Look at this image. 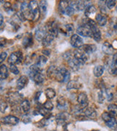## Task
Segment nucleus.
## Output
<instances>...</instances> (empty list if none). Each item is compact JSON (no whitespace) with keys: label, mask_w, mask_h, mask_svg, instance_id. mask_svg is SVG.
Instances as JSON below:
<instances>
[{"label":"nucleus","mask_w":117,"mask_h":131,"mask_svg":"<svg viewBox=\"0 0 117 131\" xmlns=\"http://www.w3.org/2000/svg\"><path fill=\"white\" fill-rule=\"evenodd\" d=\"M116 93H117V90H116Z\"/></svg>","instance_id":"nucleus-56"},{"label":"nucleus","mask_w":117,"mask_h":131,"mask_svg":"<svg viewBox=\"0 0 117 131\" xmlns=\"http://www.w3.org/2000/svg\"><path fill=\"white\" fill-rule=\"evenodd\" d=\"M69 118V115L65 112L59 113L56 115V121L58 125H65Z\"/></svg>","instance_id":"nucleus-19"},{"label":"nucleus","mask_w":117,"mask_h":131,"mask_svg":"<svg viewBox=\"0 0 117 131\" xmlns=\"http://www.w3.org/2000/svg\"><path fill=\"white\" fill-rule=\"evenodd\" d=\"M3 24H4V17H3L2 14L0 13V29L2 27Z\"/></svg>","instance_id":"nucleus-51"},{"label":"nucleus","mask_w":117,"mask_h":131,"mask_svg":"<svg viewBox=\"0 0 117 131\" xmlns=\"http://www.w3.org/2000/svg\"><path fill=\"white\" fill-rule=\"evenodd\" d=\"M108 113L111 114L113 117H117V105L113 103L108 105Z\"/></svg>","instance_id":"nucleus-34"},{"label":"nucleus","mask_w":117,"mask_h":131,"mask_svg":"<svg viewBox=\"0 0 117 131\" xmlns=\"http://www.w3.org/2000/svg\"><path fill=\"white\" fill-rule=\"evenodd\" d=\"M108 71L111 74L117 76V52L113 56L112 62L108 66Z\"/></svg>","instance_id":"nucleus-15"},{"label":"nucleus","mask_w":117,"mask_h":131,"mask_svg":"<svg viewBox=\"0 0 117 131\" xmlns=\"http://www.w3.org/2000/svg\"><path fill=\"white\" fill-rule=\"evenodd\" d=\"M46 95L48 99H53L56 96V92L53 88H47L46 90Z\"/></svg>","instance_id":"nucleus-38"},{"label":"nucleus","mask_w":117,"mask_h":131,"mask_svg":"<svg viewBox=\"0 0 117 131\" xmlns=\"http://www.w3.org/2000/svg\"><path fill=\"white\" fill-rule=\"evenodd\" d=\"M73 57L82 66L88 60V55L85 52L83 51L80 48H78V50H75L73 52Z\"/></svg>","instance_id":"nucleus-8"},{"label":"nucleus","mask_w":117,"mask_h":131,"mask_svg":"<svg viewBox=\"0 0 117 131\" xmlns=\"http://www.w3.org/2000/svg\"><path fill=\"white\" fill-rule=\"evenodd\" d=\"M31 118L29 117L28 115H25L23 117V122L25 123V124H27V123H29L31 122Z\"/></svg>","instance_id":"nucleus-49"},{"label":"nucleus","mask_w":117,"mask_h":131,"mask_svg":"<svg viewBox=\"0 0 117 131\" xmlns=\"http://www.w3.org/2000/svg\"><path fill=\"white\" fill-rule=\"evenodd\" d=\"M29 77L36 84H42V82H44V80H45V77L42 74V71L35 73L34 74H29Z\"/></svg>","instance_id":"nucleus-18"},{"label":"nucleus","mask_w":117,"mask_h":131,"mask_svg":"<svg viewBox=\"0 0 117 131\" xmlns=\"http://www.w3.org/2000/svg\"><path fill=\"white\" fill-rule=\"evenodd\" d=\"M110 28L113 32L117 34V18H112L110 20Z\"/></svg>","instance_id":"nucleus-37"},{"label":"nucleus","mask_w":117,"mask_h":131,"mask_svg":"<svg viewBox=\"0 0 117 131\" xmlns=\"http://www.w3.org/2000/svg\"><path fill=\"white\" fill-rule=\"evenodd\" d=\"M21 108L23 112H28L30 109V103L27 99H24L21 103Z\"/></svg>","instance_id":"nucleus-31"},{"label":"nucleus","mask_w":117,"mask_h":131,"mask_svg":"<svg viewBox=\"0 0 117 131\" xmlns=\"http://www.w3.org/2000/svg\"><path fill=\"white\" fill-rule=\"evenodd\" d=\"M42 54L44 56H49L51 54V50H48V49H46V50H42Z\"/></svg>","instance_id":"nucleus-52"},{"label":"nucleus","mask_w":117,"mask_h":131,"mask_svg":"<svg viewBox=\"0 0 117 131\" xmlns=\"http://www.w3.org/2000/svg\"><path fill=\"white\" fill-rule=\"evenodd\" d=\"M58 68L59 67H57L56 66H51L48 69V70H47V74H48L49 78H51V79H55L56 73L58 71Z\"/></svg>","instance_id":"nucleus-24"},{"label":"nucleus","mask_w":117,"mask_h":131,"mask_svg":"<svg viewBox=\"0 0 117 131\" xmlns=\"http://www.w3.org/2000/svg\"><path fill=\"white\" fill-rule=\"evenodd\" d=\"M67 124H65V125H63V131H68L67 130Z\"/></svg>","instance_id":"nucleus-53"},{"label":"nucleus","mask_w":117,"mask_h":131,"mask_svg":"<svg viewBox=\"0 0 117 131\" xmlns=\"http://www.w3.org/2000/svg\"><path fill=\"white\" fill-rule=\"evenodd\" d=\"M23 54L21 51H15L13 52V53H11L8 57L7 62L10 65H15V64H19L21 63L23 61Z\"/></svg>","instance_id":"nucleus-6"},{"label":"nucleus","mask_w":117,"mask_h":131,"mask_svg":"<svg viewBox=\"0 0 117 131\" xmlns=\"http://www.w3.org/2000/svg\"><path fill=\"white\" fill-rule=\"evenodd\" d=\"M47 61H48V58L45 56H40L38 58L37 62H36L35 64L38 66V67H40L41 69L42 66H44L46 64Z\"/></svg>","instance_id":"nucleus-33"},{"label":"nucleus","mask_w":117,"mask_h":131,"mask_svg":"<svg viewBox=\"0 0 117 131\" xmlns=\"http://www.w3.org/2000/svg\"><path fill=\"white\" fill-rule=\"evenodd\" d=\"M83 87V84L80 82L75 81V80H72L67 82V90H79Z\"/></svg>","instance_id":"nucleus-20"},{"label":"nucleus","mask_w":117,"mask_h":131,"mask_svg":"<svg viewBox=\"0 0 117 131\" xmlns=\"http://www.w3.org/2000/svg\"><path fill=\"white\" fill-rule=\"evenodd\" d=\"M48 30L46 26H40L35 30V38L38 41H42L47 34Z\"/></svg>","instance_id":"nucleus-14"},{"label":"nucleus","mask_w":117,"mask_h":131,"mask_svg":"<svg viewBox=\"0 0 117 131\" xmlns=\"http://www.w3.org/2000/svg\"><path fill=\"white\" fill-rule=\"evenodd\" d=\"M7 108V103L5 101H2L0 103V112L4 113Z\"/></svg>","instance_id":"nucleus-46"},{"label":"nucleus","mask_w":117,"mask_h":131,"mask_svg":"<svg viewBox=\"0 0 117 131\" xmlns=\"http://www.w3.org/2000/svg\"><path fill=\"white\" fill-rule=\"evenodd\" d=\"M105 98L108 99V101H112L113 98V94L111 91H110L109 90H105Z\"/></svg>","instance_id":"nucleus-42"},{"label":"nucleus","mask_w":117,"mask_h":131,"mask_svg":"<svg viewBox=\"0 0 117 131\" xmlns=\"http://www.w3.org/2000/svg\"><path fill=\"white\" fill-rule=\"evenodd\" d=\"M4 9L7 13L12 11V5L10 2H6L4 4Z\"/></svg>","instance_id":"nucleus-44"},{"label":"nucleus","mask_w":117,"mask_h":131,"mask_svg":"<svg viewBox=\"0 0 117 131\" xmlns=\"http://www.w3.org/2000/svg\"><path fill=\"white\" fill-rule=\"evenodd\" d=\"M102 49L103 51L108 55H111L113 52V47L111 45V44H110L108 42H105L103 43Z\"/></svg>","instance_id":"nucleus-25"},{"label":"nucleus","mask_w":117,"mask_h":131,"mask_svg":"<svg viewBox=\"0 0 117 131\" xmlns=\"http://www.w3.org/2000/svg\"><path fill=\"white\" fill-rule=\"evenodd\" d=\"M65 58L67 59L68 65L70 67V69L73 71H74L78 70L80 69V67L82 66L75 58H74L73 55V56H71V55L67 56H65Z\"/></svg>","instance_id":"nucleus-10"},{"label":"nucleus","mask_w":117,"mask_h":131,"mask_svg":"<svg viewBox=\"0 0 117 131\" xmlns=\"http://www.w3.org/2000/svg\"><path fill=\"white\" fill-rule=\"evenodd\" d=\"M43 108L46 111H51L53 109V104L50 101H47L43 103Z\"/></svg>","instance_id":"nucleus-40"},{"label":"nucleus","mask_w":117,"mask_h":131,"mask_svg":"<svg viewBox=\"0 0 117 131\" xmlns=\"http://www.w3.org/2000/svg\"><path fill=\"white\" fill-rule=\"evenodd\" d=\"M96 12H97L96 7L92 5H90V6H89L86 9H85V15H86V17L90 18V17H92V15L96 14Z\"/></svg>","instance_id":"nucleus-30"},{"label":"nucleus","mask_w":117,"mask_h":131,"mask_svg":"<svg viewBox=\"0 0 117 131\" xmlns=\"http://www.w3.org/2000/svg\"><path fill=\"white\" fill-rule=\"evenodd\" d=\"M2 122L5 125H10L14 126L19 122V119L18 117L13 116V115H8V116L2 118Z\"/></svg>","instance_id":"nucleus-13"},{"label":"nucleus","mask_w":117,"mask_h":131,"mask_svg":"<svg viewBox=\"0 0 117 131\" xmlns=\"http://www.w3.org/2000/svg\"><path fill=\"white\" fill-rule=\"evenodd\" d=\"M74 13H75V10H74V9H73L70 5H69L68 7H67V9H66L65 15H68V16H72Z\"/></svg>","instance_id":"nucleus-45"},{"label":"nucleus","mask_w":117,"mask_h":131,"mask_svg":"<svg viewBox=\"0 0 117 131\" xmlns=\"http://www.w3.org/2000/svg\"><path fill=\"white\" fill-rule=\"evenodd\" d=\"M9 69L10 71L12 73H13L14 74L17 75L19 74V69L17 68V66H16L15 65H10Z\"/></svg>","instance_id":"nucleus-43"},{"label":"nucleus","mask_w":117,"mask_h":131,"mask_svg":"<svg viewBox=\"0 0 117 131\" xmlns=\"http://www.w3.org/2000/svg\"><path fill=\"white\" fill-rule=\"evenodd\" d=\"M116 11H117V6H116Z\"/></svg>","instance_id":"nucleus-55"},{"label":"nucleus","mask_w":117,"mask_h":131,"mask_svg":"<svg viewBox=\"0 0 117 131\" xmlns=\"http://www.w3.org/2000/svg\"><path fill=\"white\" fill-rule=\"evenodd\" d=\"M38 5H39V9H40V14H42V15H45L47 13L48 2L46 1H40Z\"/></svg>","instance_id":"nucleus-32"},{"label":"nucleus","mask_w":117,"mask_h":131,"mask_svg":"<svg viewBox=\"0 0 117 131\" xmlns=\"http://www.w3.org/2000/svg\"><path fill=\"white\" fill-rule=\"evenodd\" d=\"M28 82H29V78L26 77V76H25V75H23V76H21L20 77H19V79L17 80V83H16V88H17V89L19 90H21L23 89L26 86V84H28Z\"/></svg>","instance_id":"nucleus-16"},{"label":"nucleus","mask_w":117,"mask_h":131,"mask_svg":"<svg viewBox=\"0 0 117 131\" xmlns=\"http://www.w3.org/2000/svg\"><path fill=\"white\" fill-rule=\"evenodd\" d=\"M85 25L89 26V28L91 29L92 33V38L96 41V42H100L101 40V37H102V34H101V31L99 29L98 26L97 25L96 21L93 20L92 19L87 18L85 22Z\"/></svg>","instance_id":"nucleus-1"},{"label":"nucleus","mask_w":117,"mask_h":131,"mask_svg":"<svg viewBox=\"0 0 117 131\" xmlns=\"http://www.w3.org/2000/svg\"><path fill=\"white\" fill-rule=\"evenodd\" d=\"M84 114L86 117L90 119H95L97 117V112L92 107H87L84 111Z\"/></svg>","instance_id":"nucleus-22"},{"label":"nucleus","mask_w":117,"mask_h":131,"mask_svg":"<svg viewBox=\"0 0 117 131\" xmlns=\"http://www.w3.org/2000/svg\"><path fill=\"white\" fill-rule=\"evenodd\" d=\"M7 100L10 104L15 105L20 102L21 103L23 101V95L19 92H10L7 95Z\"/></svg>","instance_id":"nucleus-7"},{"label":"nucleus","mask_w":117,"mask_h":131,"mask_svg":"<svg viewBox=\"0 0 117 131\" xmlns=\"http://www.w3.org/2000/svg\"><path fill=\"white\" fill-rule=\"evenodd\" d=\"M95 20L100 26H104L108 22V17L104 13H98L95 16Z\"/></svg>","instance_id":"nucleus-17"},{"label":"nucleus","mask_w":117,"mask_h":131,"mask_svg":"<svg viewBox=\"0 0 117 131\" xmlns=\"http://www.w3.org/2000/svg\"><path fill=\"white\" fill-rule=\"evenodd\" d=\"M70 5L75 11H82L86 9L89 6L92 5L90 1H72L69 2Z\"/></svg>","instance_id":"nucleus-3"},{"label":"nucleus","mask_w":117,"mask_h":131,"mask_svg":"<svg viewBox=\"0 0 117 131\" xmlns=\"http://www.w3.org/2000/svg\"><path fill=\"white\" fill-rule=\"evenodd\" d=\"M53 131H56V130H53Z\"/></svg>","instance_id":"nucleus-57"},{"label":"nucleus","mask_w":117,"mask_h":131,"mask_svg":"<svg viewBox=\"0 0 117 131\" xmlns=\"http://www.w3.org/2000/svg\"><path fill=\"white\" fill-rule=\"evenodd\" d=\"M8 77V69L6 65L0 66V80H4Z\"/></svg>","instance_id":"nucleus-26"},{"label":"nucleus","mask_w":117,"mask_h":131,"mask_svg":"<svg viewBox=\"0 0 117 131\" xmlns=\"http://www.w3.org/2000/svg\"><path fill=\"white\" fill-rule=\"evenodd\" d=\"M82 50L85 52L87 55L91 54L94 52L96 51L97 50V47L96 45H94L93 44H88V45H84L81 47H80Z\"/></svg>","instance_id":"nucleus-21"},{"label":"nucleus","mask_w":117,"mask_h":131,"mask_svg":"<svg viewBox=\"0 0 117 131\" xmlns=\"http://www.w3.org/2000/svg\"><path fill=\"white\" fill-rule=\"evenodd\" d=\"M57 107L60 109H66L67 107V102L64 97H59L57 99Z\"/></svg>","instance_id":"nucleus-28"},{"label":"nucleus","mask_w":117,"mask_h":131,"mask_svg":"<svg viewBox=\"0 0 117 131\" xmlns=\"http://www.w3.org/2000/svg\"><path fill=\"white\" fill-rule=\"evenodd\" d=\"M55 79H56V81H58L59 82H70V71L65 67H62V66L59 67Z\"/></svg>","instance_id":"nucleus-2"},{"label":"nucleus","mask_w":117,"mask_h":131,"mask_svg":"<svg viewBox=\"0 0 117 131\" xmlns=\"http://www.w3.org/2000/svg\"><path fill=\"white\" fill-rule=\"evenodd\" d=\"M105 99V90H101L97 93V101L99 103H103Z\"/></svg>","instance_id":"nucleus-39"},{"label":"nucleus","mask_w":117,"mask_h":131,"mask_svg":"<svg viewBox=\"0 0 117 131\" xmlns=\"http://www.w3.org/2000/svg\"><path fill=\"white\" fill-rule=\"evenodd\" d=\"M7 40L4 37H0V50H2L6 45Z\"/></svg>","instance_id":"nucleus-48"},{"label":"nucleus","mask_w":117,"mask_h":131,"mask_svg":"<svg viewBox=\"0 0 117 131\" xmlns=\"http://www.w3.org/2000/svg\"><path fill=\"white\" fill-rule=\"evenodd\" d=\"M70 44L72 47L75 48H80L84 45V41L81 37L78 34H73L70 37Z\"/></svg>","instance_id":"nucleus-11"},{"label":"nucleus","mask_w":117,"mask_h":131,"mask_svg":"<svg viewBox=\"0 0 117 131\" xmlns=\"http://www.w3.org/2000/svg\"><path fill=\"white\" fill-rule=\"evenodd\" d=\"M41 95H42V92H38L36 93L35 95V96H34V100L38 102L39 101H40V96H41Z\"/></svg>","instance_id":"nucleus-50"},{"label":"nucleus","mask_w":117,"mask_h":131,"mask_svg":"<svg viewBox=\"0 0 117 131\" xmlns=\"http://www.w3.org/2000/svg\"><path fill=\"white\" fill-rule=\"evenodd\" d=\"M77 34L80 37H91L92 38V33L91 29L87 26H80L77 28Z\"/></svg>","instance_id":"nucleus-12"},{"label":"nucleus","mask_w":117,"mask_h":131,"mask_svg":"<svg viewBox=\"0 0 117 131\" xmlns=\"http://www.w3.org/2000/svg\"><path fill=\"white\" fill-rule=\"evenodd\" d=\"M55 39V37L51 35V34L47 32V34L46 35V37L43 38V39L42 40V43L43 47H48L49 45H51V42H53V40Z\"/></svg>","instance_id":"nucleus-23"},{"label":"nucleus","mask_w":117,"mask_h":131,"mask_svg":"<svg viewBox=\"0 0 117 131\" xmlns=\"http://www.w3.org/2000/svg\"><path fill=\"white\" fill-rule=\"evenodd\" d=\"M70 5V3L68 1H64V0H61L59 2V12L61 13V14H65L66 9H67L68 6Z\"/></svg>","instance_id":"nucleus-27"},{"label":"nucleus","mask_w":117,"mask_h":131,"mask_svg":"<svg viewBox=\"0 0 117 131\" xmlns=\"http://www.w3.org/2000/svg\"><path fill=\"white\" fill-rule=\"evenodd\" d=\"M29 6L32 14V20L34 21H38L40 17V12L38 3L36 1H31L29 3Z\"/></svg>","instance_id":"nucleus-4"},{"label":"nucleus","mask_w":117,"mask_h":131,"mask_svg":"<svg viewBox=\"0 0 117 131\" xmlns=\"http://www.w3.org/2000/svg\"></svg>","instance_id":"nucleus-58"},{"label":"nucleus","mask_w":117,"mask_h":131,"mask_svg":"<svg viewBox=\"0 0 117 131\" xmlns=\"http://www.w3.org/2000/svg\"><path fill=\"white\" fill-rule=\"evenodd\" d=\"M33 44V39L32 37L30 36H26V37H25L24 39H23V46L25 48H26V47H30Z\"/></svg>","instance_id":"nucleus-36"},{"label":"nucleus","mask_w":117,"mask_h":131,"mask_svg":"<svg viewBox=\"0 0 117 131\" xmlns=\"http://www.w3.org/2000/svg\"><path fill=\"white\" fill-rule=\"evenodd\" d=\"M21 16L23 20H32V14L29 9V3L26 2H23L21 5Z\"/></svg>","instance_id":"nucleus-9"},{"label":"nucleus","mask_w":117,"mask_h":131,"mask_svg":"<svg viewBox=\"0 0 117 131\" xmlns=\"http://www.w3.org/2000/svg\"><path fill=\"white\" fill-rule=\"evenodd\" d=\"M102 119L108 127L112 129H115L117 127L116 119L108 112H103L102 114Z\"/></svg>","instance_id":"nucleus-5"},{"label":"nucleus","mask_w":117,"mask_h":131,"mask_svg":"<svg viewBox=\"0 0 117 131\" xmlns=\"http://www.w3.org/2000/svg\"><path fill=\"white\" fill-rule=\"evenodd\" d=\"M92 131H100V130H92Z\"/></svg>","instance_id":"nucleus-54"},{"label":"nucleus","mask_w":117,"mask_h":131,"mask_svg":"<svg viewBox=\"0 0 117 131\" xmlns=\"http://www.w3.org/2000/svg\"><path fill=\"white\" fill-rule=\"evenodd\" d=\"M104 70H105V68H104L103 66H97L94 67V69L93 70L94 75L96 77H100L103 74Z\"/></svg>","instance_id":"nucleus-29"},{"label":"nucleus","mask_w":117,"mask_h":131,"mask_svg":"<svg viewBox=\"0 0 117 131\" xmlns=\"http://www.w3.org/2000/svg\"><path fill=\"white\" fill-rule=\"evenodd\" d=\"M7 52H2L0 53V63H2L3 61H5V59L7 58Z\"/></svg>","instance_id":"nucleus-47"},{"label":"nucleus","mask_w":117,"mask_h":131,"mask_svg":"<svg viewBox=\"0 0 117 131\" xmlns=\"http://www.w3.org/2000/svg\"><path fill=\"white\" fill-rule=\"evenodd\" d=\"M73 31H74V26L72 24H66L64 26V33L67 36H69L70 34H72Z\"/></svg>","instance_id":"nucleus-35"},{"label":"nucleus","mask_w":117,"mask_h":131,"mask_svg":"<svg viewBox=\"0 0 117 131\" xmlns=\"http://www.w3.org/2000/svg\"><path fill=\"white\" fill-rule=\"evenodd\" d=\"M105 5L109 9H112L116 5V1L115 0H108L105 1Z\"/></svg>","instance_id":"nucleus-41"}]
</instances>
